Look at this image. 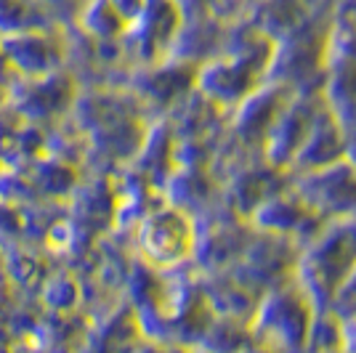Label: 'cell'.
<instances>
[{"label":"cell","instance_id":"6da1fadb","mask_svg":"<svg viewBox=\"0 0 356 353\" xmlns=\"http://www.w3.org/2000/svg\"><path fill=\"white\" fill-rule=\"evenodd\" d=\"M192 223L178 210H160V213L149 215L138 231L141 255L154 268H173L192 252Z\"/></svg>","mask_w":356,"mask_h":353}]
</instances>
